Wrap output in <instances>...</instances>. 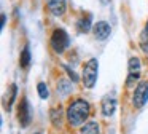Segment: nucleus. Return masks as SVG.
Returning <instances> with one entry per match:
<instances>
[{"instance_id":"nucleus-1","label":"nucleus","mask_w":148,"mask_h":134,"mask_svg":"<svg viewBox=\"0 0 148 134\" xmlns=\"http://www.w3.org/2000/svg\"><path fill=\"white\" fill-rule=\"evenodd\" d=\"M91 115V104L86 99H75L65 110L67 121L72 126H83Z\"/></svg>"},{"instance_id":"nucleus-2","label":"nucleus","mask_w":148,"mask_h":134,"mask_svg":"<svg viewBox=\"0 0 148 134\" xmlns=\"http://www.w3.org/2000/svg\"><path fill=\"white\" fill-rule=\"evenodd\" d=\"M97 77H99V61L96 57H91L86 64L83 66V72H81V83L86 89H92L97 83Z\"/></svg>"},{"instance_id":"nucleus-3","label":"nucleus","mask_w":148,"mask_h":134,"mask_svg":"<svg viewBox=\"0 0 148 134\" xmlns=\"http://www.w3.org/2000/svg\"><path fill=\"white\" fill-rule=\"evenodd\" d=\"M49 45L56 54H62L70 46V37L64 29H54L51 34V38H49Z\"/></svg>"},{"instance_id":"nucleus-4","label":"nucleus","mask_w":148,"mask_h":134,"mask_svg":"<svg viewBox=\"0 0 148 134\" xmlns=\"http://www.w3.org/2000/svg\"><path fill=\"white\" fill-rule=\"evenodd\" d=\"M148 102V82L142 80L137 83L132 93V105L135 108H142Z\"/></svg>"},{"instance_id":"nucleus-5","label":"nucleus","mask_w":148,"mask_h":134,"mask_svg":"<svg viewBox=\"0 0 148 134\" xmlns=\"http://www.w3.org/2000/svg\"><path fill=\"white\" fill-rule=\"evenodd\" d=\"M18 121L23 128H27L32 121V107L26 96H23L19 105H18Z\"/></svg>"},{"instance_id":"nucleus-6","label":"nucleus","mask_w":148,"mask_h":134,"mask_svg":"<svg viewBox=\"0 0 148 134\" xmlns=\"http://www.w3.org/2000/svg\"><path fill=\"white\" fill-rule=\"evenodd\" d=\"M116 107H118V101L113 94L103 96L102 101H100V110H102L103 117H113L116 112Z\"/></svg>"},{"instance_id":"nucleus-7","label":"nucleus","mask_w":148,"mask_h":134,"mask_svg":"<svg viewBox=\"0 0 148 134\" xmlns=\"http://www.w3.org/2000/svg\"><path fill=\"white\" fill-rule=\"evenodd\" d=\"M110 34H112V27H110V24L107 21H97L96 24H94L92 35H94V38H96V40L105 41L107 38L110 37Z\"/></svg>"},{"instance_id":"nucleus-8","label":"nucleus","mask_w":148,"mask_h":134,"mask_svg":"<svg viewBox=\"0 0 148 134\" xmlns=\"http://www.w3.org/2000/svg\"><path fill=\"white\" fill-rule=\"evenodd\" d=\"M75 26H77L78 34H89V32L92 30V27H94L92 15H91V13H84V15H81L80 18L77 19Z\"/></svg>"},{"instance_id":"nucleus-9","label":"nucleus","mask_w":148,"mask_h":134,"mask_svg":"<svg viewBox=\"0 0 148 134\" xmlns=\"http://www.w3.org/2000/svg\"><path fill=\"white\" fill-rule=\"evenodd\" d=\"M46 6H48L49 13L56 18H61L65 15L67 10V2L65 0H46Z\"/></svg>"},{"instance_id":"nucleus-10","label":"nucleus","mask_w":148,"mask_h":134,"mask_svg":"<svg viewBox=\"0 0 148 134\" xmlns=\"http://www.w3.org/2000/svg\"><path fill=\"white\" fill-rule=\"evenodd\" d=\"M72 80H65V78H62V80H59L58 82V94L61 96V97H67L69 94H70L72 91H73V85H72Z\"/></svg>"},{"instance_id":"nucleus-11","label":"nucleus","mask_w":148,"mask_h":134,"mask_svg":"<svg viewBox=\"0 0 148 134\" xmlns=\"http://www.w3.org/2000/svg\"><path fill=\"white\" fill-rule=\"evenodd\" d=\"M30 61H32V54H30V46L29 43H26L23 46V51H21L19 54V64L23 69H27V67L30 66Z\"/></svg>"},{"instance_id":"nucleus-12","label":"nucleus","mask_w":148,"mask_h":134,"mask_svg":"<svg viewBox=\"0 0 148 134\" xmlns=\"http://www.w3.org/2000/svg\"><path fill=\"white\" fill-rule=\"evenodd\" d=\"M62 117H64V112H62L61 105H58V107H53L51 110H49V120H51L53 126H56V128L61 126Z\"/></svg>"},{"instance_id":"nucleus-13","label":"nucleus","mask_w":148,"mask_h":134,"mask_svg":"<svg viewBox=\"0 0 148 134\" xmlns=\"http://www.w3.org/2000/svg\"><path fill=\"white\" fill-rule=\"evenodd\" d=\"M8 91H10V94L5 99V110L10 112L11 108H13V104H14V101H16V96H18V85L16 83H11Z\"/></svg>"},{"instance_id":"nucleus-14","label":"nucleus","mask_w":148,"mask_h":134,"mask_svg":"<svg viewBox=\"0 0 148 134\" xmlns=\"http://www.w3.org/2000/svg\"><path fill=\"white\" fill-rule=\"evenodd\" d=\"M80 134H100V126L97 121H86L80 128Z\"/></svg>"},{"instance_id":"nucleus-15","label":"nucleus","mask_w":148,"mask_h":134,"mask_svg":"<svg viewBox=\"0 0 148 134\" xmlns=\"http://www.w3.org/2000/svg\"><path fill=\"white\" fill-rule=\"evenodd\" d=\"M142 69V62L137 56H132L127 62V73H140Z\"/></svg>"},{"instance_id":"nucleus-16","label":"nucleus","mask_w":148,"mask_h":134,"mask_svg":"<svg viewBox=\"0 0 148 134\" xmlns=\"http://www.w3.org/2000/svg\"><path fill=\"white\" fill-rule=\"evenodd\" d=\"M37 93H38L40 99L46 101V99L49 97V89H48V85H46L45 82H40L38 85H37Z\"/></svg>"},{"instance_id":"nucleus-17","label":"nucleus","mask_w":148,"mask_h":134,"mask_svg":"<svg viewBox=\"0 0 148 134\" xmlns=\"http://www.w3.org/2000/svg\"><path fill=\"white\" fill-rule=\"evenodd\" d=\"M138 46L145 54H148V34L145 30H142L140 35H138Z\"/></svg>"},{"instance_id":"nucleus-18","label":"nucleus","mask_w":148,"mask_h":134,"mask_svg":"<svg viewBox=\"0 0 148 134\" xmlns=\"http://www.w3.org/2000/svg\"><path fill=\"white\" fill-rule=\"evenodd\" d=\"M62 67H64V70H65V72L69 73V80H72V82H73V83H78V82H80V80H81L80 77H78V73L75 72V70H72L70 67L67 66V64H64V66H62Z\"/></svg>"},{"instance_id":"nucleus-19","label":"nucleus","mask_w":148,"mask_h":134,"mask_svg":"<svg viewBox=\"0 0 148 134\" xmlns=\"http://www.w3.org/2000/svg\"><path fill=\"white\" fill-rule=\"evenodd\" d=\"M5 26H7V15L2 13V26H0V29H5Z\"/></svg>"},{"instance_id":"nucleus-20","label":"nucleus","mask_w":148,"mask_h":134,"mask_svg":"<svg viewBox=\"0 0 148 134\" xmlns=\"http://www.w3.org/2000/svg\"><path fill=\"white\" fill-rule=\"evenodd\" d=\"M100 3H102V5H110V2H112V0H99Z\"/></svg>"},{"instance_id":"nucleus-21","label":"nucleus","mask_w":148,"mask_h":134,"mask_svg":"<svg viewBox=\"0 0 148 134\" xmlns=\"http://www.w3.org/2000/svg\"><path fill=\"white\" fill-rule=\"evenodd\" d=\"M143 30H145V32H147V34H148V21H147V24H145V27H143Z\"/></svg>"},{"instance_id":"nucleus-22","label":"nucleus","mask_w":148,"mask_h":134,"mask_svg":"<svg viewBox=\"0 0 148 134\" xmlns=\"http://www.w3.org/2000/svg\"><path fill=\"white\" fill-rule=\"evenodd\" d=\"M34 134H42V133H34Z\"/></svg>"}]
</instances>
